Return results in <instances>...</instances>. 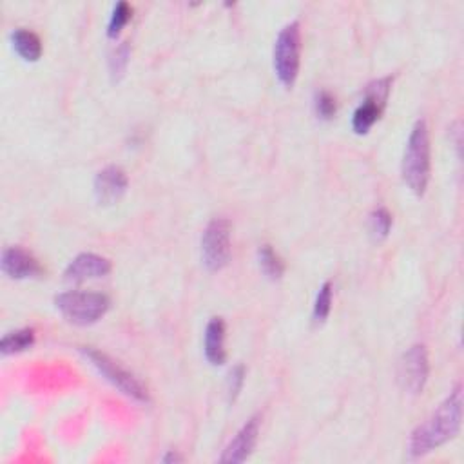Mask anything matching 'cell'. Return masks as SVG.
Here are the masks:
<instances>
[{
	"label": "cell",
	"instance_id": "6da1fadb",
	"mask_svg": "<svg viewBox=\"0 0 464 464\" xmlns=\"http://www.w3.org/2000/svg\"><path fill=\"white\" fill-rule=\"evenodd\" d=\"M462 424V390L457 386L410 435L412 457H421L451 441Z\"/></svg>",
	"mask_w": 464,
	"mask_h": 464
},
{
	"label": "cell",
	"instance_id": "7a4b0ae2",
	"mask_svg": "<svg viewBox=\"0 0 464 464\" xmlns=\"http://www.w3.org/2000/svg\"><path fill=\"white\" fill-rule=\"evenodd\" d=\"M430 135L428 125L424 120H417L412 127V133L408 136L403 163H401V174L408 189L415 196H422L426 192L428 181H430Z\"/></svg>",
	"mask_w": 464,
	"mask_h": 464
},
{
	"label": "cell",
	"instance_id": "3957f363",
	"mask_svg": "<svg viewBox=\"0 0 464 464\" xmlns=\"http://www.w3.org/2000/svg\"><path fill=\"white\" fill-rule=\"evenodd\" d=\"M55 305L68 321L86 327L102 320L111 303L109 298L100 292L68 291L55 298Z\"/></svg>",
	"mask_w": 464,
	"mask_h": 464
},
{
	"label": "cell",
	"instance_id": "277c9868",
	"mask_svg": "<svg viewBox=\"0 0 464 464\" xmlns=\"http://www.w3.org/2000/svg\"><path fill=\"white\" fill-rule=\"evenodd\" d=\"M302 30L300 23L287 24L274 42V71L278 80L291 89L300 75L302 62Z\"/></svg>",
	"mask_w": 464,
	"mask_h": 464
},
{
	"label": "cell",
	"instance_id": "5b68a950",
	"mask_svg": "<svg viewBox=\"0 0 464 464\" xmlns=\"http://www.w3.org/2000/svg\"><path fill=\"white\" fill-rule=\"evenodd\" d=\"M80 352L91 361V365L111 383L115 385L122 394L140 401L147 403L149 401V392L144 386V383L131 374L127 368H124L118 361L109 357L107 354L93 348V347H80Z\"/></svg>",
	"mask_w": 464,
	"mask_h": 464
},
{
	"label": "cell",
	"instance_id": "8992f818",
	"mask_svg": "<svg viewBox=\"0 0 464 464\" xmlns=\"http://www.w3.org/2000/svg\"><path fill=\"white\" fill-rule=\"evenodd\" d=\"M201 260L209 271H221L230 260V221L214 218L201 237Z\"/></svg>",
	"mask_w": 464,
	"mask_h": 464
},
{
	"label": "cell",
	"instance_id": "52a82bcc",
	"mask_svg": "<svg viewBox=\"0 0 464 464\" xmlns=\"http://www.w3.org/2000/svg\"><path fill=\"white\" fill-rule=\"evenodd\" d=\"M430 374V363H428V352L424 345H413L410 347L397 367V379L404 392L412 395H419L428 381Z\"/></svg>",
	"mask_w": 464,
	"mask_h": 464
},
{
	"label": "cell",
	"instance_id": "ba28073f",
	"mask_svg": "<svg viewBox=\"0 0 464 464\" xmlns=\"http://www.w3.org/2000/svg\"><path fill=\"white\" fill-rule=\"evenodd\" d=\"M390 82L392 79H383L374 82L368 91L365 102L356 109L352 118V127L357 135H365L372 129V125L381 118V113L385 109L388 93H390Z\"/></svg>",
	"mask_w": 464,
	"mask_h": 464
},
{
	"label": "cell",
	"instance_id": "9c48e42d",
	"mask_svg": "<svg viewBox=\"0 0 464 464\" xmlns=\"http://www.w3.org/2000/svg\"><path fill=\"white\" fill-rule=\"evenodd\" d=\"M127 190V174L122 167L109 165L95 178V196L100 205H115Z\"/></svg>",
	"mask_w": 464,
	"mask_h": 464
},
{
	"label": "cell",
	"instance_id": "30bf717a",
	"mask_svg": "<svg viewBox=\"0 0 464 464\" xmlns=\"http://www.w3.org/2000/svg\"><path fill=\"white\" fill-rule=\"evenodd\" d=\"M260 424H262L260 415L251 417L242 426V430L237 433V437L228 442V446L225 448L219 460L221 462H244V460H247L249 455L253 453L256 442H258Z\"/></svg>",
	"mask_w": 464,
	"mask_h": 464
},
{
	"label": "cell",
	"instance_id": "8fae6325",
	"mask_svg": "<svg viewBox=\"0 0 464 464\" xmlns=\"http://www.w3.org/2000/svg\"><path fill=\"white\" fill-rule=\"evenodd\" d=\"M109 273H111V262L107 258L93 253H82L68 265L64 276L68 282L82 283L88 280L104 278Z\"/></svg>",
	"mask_w": 464,
	"mask_h": 464
},
{
	"label": "cell",
	"instance_id": "7c38bea8",
	"mask_svg": "<svg viewBox=\"0 0 464 464\" xmlns=\"http://www.w3.org/2000/svg\"><path fill=\"white\" fill-rule=\"evenodd\" d=\"M3 273L14 280H28L42 274L39 260L23 247H10L3 253Z\"/></svg>",
	"mask_w": 464,
	"mask_h": 464
},
{
	"label": "cell",
	"instance_id": "4fadbf2b",
	"mask_svg": "<svg viewBox=\"0 0 464 464\" xmlns=\"http://www.w3.org/2000/svg\"><path fill=\"white\" fill-rule=\"evenodd\" d=\"M205 357L210 365H223L227 359L225 352V323L221 318H212L205 329Z\"/></svg>",
	"mask_w": 464,
	"mask_h": 464
},
{
	"label": "cell",
	"instance_id": "5bb4252c",
	"mask_svg": "<svg viewBox=\"0 0 464 464\" xmlns=\"http://www.w3.org/2000/svg\"><path fill=\"white\" fill-rule=\"evenodd\" d=\"M12 42L15 51L28 62H37L42 55V42L39 35L30 30H17L12 35Z\"/></svg>",
	"mask_w": 464,
	"mask_h": 464
},
{
	"label": "cell",
	"instance_id": "9a60e30c",
	"mask_svg": "<svg viewBox=\"0 0 464 464\" xmlns=\"http://www.w3.org/2000/svg\"><path fill=\"white\" fill-rule=\"evenodd\" d=\"M35 343V330L33 329H21L15 332H10L0 341V352L5 356L19 354L28 348H32Z\"/></svg>",
	"mask_w": 464,
	"mask_h": 464
},
{
	"label": "cell",
	"instance_id": "2e32d148",
	"mask_svg": "<svg viewBox=\"0 0 464 464\" xmlns=\"http://www.w3.org/2000/svg\"><path fill=\"white\" fill-rule=\"evenodd\" d=\"M258 260H260V267L264 271V274L271 280H280L283 276L285 265L282 262V258L274 253V249L271 246H264L258 251Z\"/></svg>",
	"mask_w": 464,
	"mask_h": 464
},
{
	"label": "cell",
	"instance_id": "e0dca14e",
	"mask_svg": "<svg viewBox=\"0 0 464 464\" xmlns=\"http://www.w3.org/2000/svg\"><path fill=\"white\" fill-rule=\"evenodd\" d=\"M332 311V285L327 282L321 285L318 296H316V303H314V321L316 323H325L329 314Z\"/></svg>",
	"mask_w": 464,
	"mask_h": 464
},
{
	"label": "cell",
	"instance_id": "ac0fdd59",
	"mask_svg": "<svg viewBox=\"0 0 464 464\" xmlns=\"http://www.w3.org/2000/svg\"><path fill=\"white\" fill-rule=\"evenodd\" d=\"M133 17V10L129 8L127 3H118L113 10V15H111V21H109V28H107V35L111 39L118 37L120 32L125 28V24L131 21Z\"/></svg>",
	"mask_w": 464,
	"mask_h": 464
},
{
	"label": "cell",
	"instance_id": "d6986e66",
	"mask_svg": "<svg viewBox=\"0 0 464 464\" xmlns=\"http://www.w3.org/2000/svg\"><path fill=\"white\" fill-rule=\"evenodd\" d=\"M370 228L376 238H386L392 228V214L386 209H377L370 214Z\"/></svg>",
	"mask_w": 464,
	"mask_h": 464
},
{
	"label": "cell",
	"instance_id": "ffe728a7",
	"mask_svg": "<svg viewBox=\"0 0 464 464\" xmlns=\"http://www.w3.org/2000/svg\"><path fill=\"white\" fill-rule=\"evenodd\" d=\"M244 381H246V368L242 365L235 367L230 370L228 374V379H227V394H228V401H235L244 386Z\"/></svg>",
	"mask_w": 464,
	"mask_h": 464
},
{
	"label": "cell",
	"instance_id": "44dd1931",
	"mask_svg": "<svg viewBox=\"0 0 464 464\" xmlns=\"http://www.w3.org/2000/svg\"><path fill=\"white\" fill-rule=\"evenodd\" d=\"M129 62V48L127 44H122L120 48H116V51L111 55L109 66H111V75L113 77H122L125 68Z\"/></svg>",
	"mask_w": 464,
	"mask_h": 464
},
{
	"label": "cell",
	"instance_id": "7402d4cb",
	"mask_svg": "<svg viewBox=\"0 0 464 464\" xmlns=\"http://www.w3.org/2000/svg\"><path fill=\"white\" fill-rule=\"evenodd\" d=\"M336 98L329 93V91H321L318 97H316V111L321 118L329 120L336 115Z\"/></svg>",
	"mask_w": 464,
	"mask_h": 464
},
{
	"label": "cell",
	"instance_id": "603a6c76",
	"mask_svg": "<svg viewBox=\"0 0 464 464\" xmlns=\"http://www.w3.org/2000/svg\"><path fill=\"white\" fill-rule=\"evenodd\" d=\"M162 460H163V462H181L183 457H180V455L174 453V451H169Z\"/></svg>",
	"mask_w": 464,
	"mask_h": 464
}]
</instances>
